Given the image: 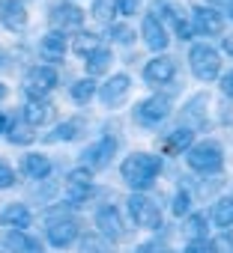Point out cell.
<instances>
[{
    "label": "cell",
    "mask_w": 233,
    "mask_h": 253,
    "mask_svg": "<svg viewBox=\"0 0 233 253\" xmlns=\"http://www.w3.org/2000/svg\"><path fill=\"white\" fill-rule=\"evenodd\" d=\"M221 92H224L227 98H233V69L221 75Z\"/></svg>",
    "instance_id": "f35d334b"
},
{
    "label": "cell",
    "mask_w": 233,
    "mask_h": 253,
    "mask_svg": "<svg viewBox=\"0 0 233 253\" xmlns=\"http://www.w3.org/2000/svg\"><path fill=\"white\" fill-rule=\"evenodd\" d=\"M141 33H144V39H147V45H150L153 51H165L168 42H171V39H168V30H165V24H162L159 15H144Z\"/></svg>",
    "instance_id": "8fae6325"
},
{
    "label": "cell",
    "mask_w": 233,
    "mask_h": 253,
    "mask_svg": "<svg viewBox=\"0 0 233 253\" xmlns=\"http://www.w3.org/2000/svg\"><path fill=\"white\" fill-rule=\"evenodd\" d=\"M188 209H191V197H188V191H179V194L174 197L171 211H174L176 217H182V214H188Z\"/></svg>",
    "instance_id": "1f68e13d"
},
{
    "label": "cell",
    "mask_w": 233,
    "mask_h": 253,
    "mask_svg": "<svg viewBox=\"0 0 233 253\" xmlns=\"http://www.w3.org/2000/svg\"><path fill=\"white\" fill-rule=\"evenodd\" d=\"M66 188H93V173H90L87 167L72 170L69 179H66Z\"/></svg>",
    "instance_id": "f546056e"
},
{
    "label": "cell",
    "mask_w": 233,
    "mask_h": 253,
    "mask_svg": "<svg viewBox=\"0 0 233 253\" xmlns=\"http://www.w3.org/2000/svg\"><path fill=\"white\" fill-rule=\"evenodd\" d=\"M171 107H174V104H171L168 95H153V98H147V101L138 104V119L147 122V125L162 122L165 116H171Z\"/></svg>",
    "instance_id": "8992f818"
},
{
    "label": "cell",
    "mask_w": 233,
    "mask_h": 253,
    "mask_svg": "<svg viewBox=\"0 0 233 253\" xmlns=\"http://www.w3.org/2000/svg\"><path fill=\"white\" fill-rule=\"evenodd\" d=\"M6 247H9L12 253H39V241L27 238L24 229H9V232H6Z\"/></svg>",
    "instance_id": "ffe728a7"
},
{
    "label": "cell",
    "mask_w": 233,
    "mask_h": 253,
    "mask_svg": "<svg viewBox=\"0 0 233 253\" xmlns=\"http://www.w3.org/2000/svg\"><path fill=\"white\" fill-rule=\"evenodd\" d=\"M185 161H188V167L197 170V173H215V170H221V164H224V152H221V146H218L215 140H200V143H191V146H188Z\"/></svg>",
    "instance_id": "7a4b0ae2"
},
{
    "label": "cell",
    "mask_w": 233,
    "mask_h": 253,
    "mask_svg": "<svg viewBox=\"0 0 233 253\" xmlns=\"http://www.w3.org/2000/svg\"><path fill=\"white\" fill-rule=\"evenodd\" d=\"M0 223H3V226H12V229L30 226V211H27V206H24V203H9V206L3 209V214H0Z\"/></svg>",
    "instance_id": "e0dca14e"
},
{
    "label": "cell",
    "mask_w": 233,
    "mask_h": 253,
    "mask_svg": "<svg viewBox=\"0 0 233 253\" xmlns=\"http://www.w3.org/2000/svg\"><path fill=\"white\" fill-rule=\"evenodd\" d=\"M116 15V0H93V18L102 24H114Z\"/></svg>",
    "instance_id": "484cf974"
},
{
    "label": "cell",
    "mask_w": 233,
    "mask_h": 253,
    "mask_svg": "<svg viewBox=\"0 0 233 253\" xmlns=\"http://www.w3.org/2000/svg\"><path fill=\"white\" fill-rule=\"evenodd\" d=\"M224 51L233 57V36H224Z\"/></svg>",
    "instance_id": "60d3db41"
},
{
    "label": "cell",
    "mask_w": 233,
    "mask_h": 253,
    "mask_svg": "<svg viewBox=\"0 0 233 253\" xmlns=\"http://www.w3.org/2000/svg\"><path fill=\"white\" fill-rule=\"evenodd\" d=\"M114 149H116V143L111 140V137H102L99 143H93L87 152H84V167L87 170H96V167H105L108 161H111V155H114Z\"/></svg>",
    "instance_id": "4fadbf2b"
},
{
    "label": "cell",
    "mask_w": 233,
    "mask_h": 253,
    "mask_svg": "<svg viewBox=\"0 0 233 253\" xmlns=\"http://www.w3.org/2000/svg\"><path fill=\"white\" fill-rule=\"evenodd\" d=\"M111 36H114L116 42H132V36H135V33H132L129 27H114V30H111Z\"/></svg>",
    "instance_id": "ab89813d"
},
{
    "label": "cell",
    "mask_w": 233,
    "mask_h": 253,
    "mask_svg": "<svg viewBox=\"0 0 233 253\" xmlns=\"http://www.w3.org/2000/svg\"><path fill=\"white\" fill-rule=\"evenodd\" d=\"M51 116H54V107H51L48 101H42V98H36V101H30V104L24 107V119H27L30 128H36V125H45Z\"/></svg>",
    "instance_id": "ac0fdd59"
},
{
    "label": "cell",
    "mask_w": 233,
    "mask_h": 253,
    "mask_svg": "<svg viewBox=\"0 0 233 253\" xmlns=\"http://www.w3.org/2000/svg\"><path fill=\"white\" fill-rule=\"evenodd\" d=\"M129 211H132L135 223L144 226V229L162 226V209H159V203H156L153 197H147L144 191H135V194L129 197Z\"/></svg>",
    "instance_id": "3957f363"
},
{
    "label": "cell",
    "mask_w": 233,
    "mask_h": 253,
    "mask_svg": "<svg viewBox=\"0 0 233 253\" xmlns=\"http://www.w3.org/2000/svg\"><path fill=\"white\" fill-rule=\"evenodd\" d=\"M81 253H114V244H111L105 235L90 232V235L81 238Z\"/></svg>",
    "instance_id": "cb8c5ba5"
},
{
    "label": "cell",
    "mask_w": 233,
    "mask_h": 253,
    "mask_svg": "<svg viewBox=\"0 0 233 253\" xmlns=\"http://www.w3.org/2000/svg\"><path fill=\"white\" fill-rule=\"evenodd\" d=\"M188 60H191V72L200 81H215L218 72H221V57H218V51L212 45H194Z\"/></svg>",
    "instance_id": "277c9868"
},
{
    "label": "cell",
    "mask_w": 233,
    "mask_h": 253,
    "mask_svg": "<svg viewBox=\"0 0 233 253\" xmlns=\"http://www.w3.org/2000/svg\"><path fill=\"white\" fill-rule=\"evenodd\" d=\"M99 95H102V101L108 104V107H114V104H120L123 98H126V92H129V75H114L102 89H96Z\"/></svg>",
    "instance_id": "5bb4252c"
},
{
    "label": "cell",
    "mask_w": 233,
    "mask_h": 253,
    "mask_svg": "<svg viewBox=\"0 0 233 253\" xmlns=\"http://www.w3.org/2000/svg\"><path fill=\"white\" fill-rule=\"evenodd\" d=\"M54 84H57V72H54L51 66H33V69L27 72L24 89H27L30 95H42V92H48Z\"/></svg>",
    "instance_id": "30bf717a"
},
{
    "label": "cell",
    "mask_w": 233,
    "mask_h": 253,
    "mask_svg": "<svg viewBox=\"0 0 233 253\" xmlns=\"http://www.w3.org/2000/svg\"><path fill=\"white\" fill-rule=\"evenodd\" d=\"M135 253H171V250H168L165 244H159V241H144Z\"/></svg>",
    "instance_id": "74e56055"
},
{
    "label": "cell",
    "mask_w": 233,
    "mask_h": 253,
    "mask_svg": "<svg viewBox=\"0 0 233 253\" xmlns=\"http://www.w3.org/2000/svg\"><path fill=\"white\" fill-rule=\"evenodd\" d=\"M174 72H176V66H174V60H171V57H156V60H150V63H147L144 78H147L150 84H168V81L174 78Z\"/></svg>",
    "instance_id": "2e32d148"
},
{
    "label": "cell",
    "mask_w": 233,
    "mask_h": 253,
    "mask_svg": "<svg viewBox=\"0 0 233 253\" xmlns=\"http://www.w3.org/2000/svg\"><path fill=\"white\" fill-rule=\"evenodd\" d=\"M185 146H191V131H188V128H179V131H174V134L165 140V149H168V152H179V149H185Z\"/></svg>",
    "instance_id": "f1b7e54d"
},
{
    "label": "cell",
    "mask_w": 233,
    "mask_h": 253,
    "mask_svg": "<svg viewBox=\"0 0 233 253\" xmlns=\"http://www.w3.org/2000/svg\"><path fill=\"white\" fill-rule=\"evenodd\" d=\"M182 12H185V9H182L179 3H168V6H165V18H168V21H174V27H176V36L185 42V39H191L194 27L185 21V15H182Z\"/></svg>",
    "instance_id": "d6986e66"
},
{
    "label": "cell",
    "mask_w": 233,
    "mask_h": 253,
    "mask_svg": "<svg viewBox=\"0 0 233 253\" xmlns=\"http://www.w3.org/2000/svg\"><path fill=\"white\" fill-rule=\"evenodd\" d=\"M0 21H3L9 30H24L27 27V9L18 0H0Z\"/></svg>",
    "instance_id": "7c38bea8"
},
{
    "label": "cell",
    "mask_w": 233,
    "mask_h": 253,
    "mask_svg": "<svg viewBox=\"0 0 233 253\" xmlns=\"http://www.w3.org/2000/svg\"><path fill=\"white\" fill-rule=\"evenodd\" d=\"M159 173H162V155H153V152H135L120 164L123 182L135 191H147Z\"/></svg>",
    "instance_id": "6da1fadb"
},
{
    "label": "cell",
    "mask_w": 233,
    "mask_h": 253,
    "mask_svg": "<svg viewBox=\"0 0 233 253\" xmlns=\"http://www.w3.org/2000/svg\"><path fill=\"white\" fill-rule=\"evenodd\" d=\"M51 24H54L57 30H78V27L84 24V9L75 6V3H60V6H54V12H51Z\"/></svg>",
    "instance_id": "ba28073f"
},
{
    "label": "cell",
    "mask_w": 233,
    "mask_h": 253,
    "mask_svg": "<svg viewBox=\"0 0 233 253\" xmlns=\"http://www.w3.org/2000/svg\"><path fill=\"white\" fill-rule=\"evenodd\" d=\"M96 226L102 229V235H105V238H114V241H120V238L126 235L123 220H120V211H116L114 206H105V209H99V211H96Z\"/></svg>",
    "instance_id": "52a82bcc"
},
{
    "label": "cell",
    "mask_w": 233,
    "mask_h": 253,
    "mask_svg": "<svg viewBox=\"0 0 233 253\" xmlns=\"http://www.w3.org/2000/svg\"><path fill=\"white\" fill-rule=\"evenodd\" d=\"M209 244H212V253H233V235H230V232L215 235Z\"/></svg>",
    "instance_id": "d6a6232c"
},
{
    "label": "cell",
    "mask_w": 233,
    "mask_h": 253,
    "mask_svg": "<svg viewBox=\"0 0 233 253\" xmlns=\"http://www.w3.org/2000/svg\"><path fill=\"white\" fill-rule=\"evenodd\" d=\"M3 131H9V119L0 113V134H3Z\"/></svg>",
    "instance_id": "b9f144b4"
},
{
    "label": "cell",
    "mask_w": 233,
    "mask_h": 253,
    "mask_svg": "<svg viewBox=\"0 0 233 253\" xmlns=\"http://www.w3.org/2000/svg\"><path fill=\"white\" fill-rule=\"evenodd\" d=\"M21 170H24L30 179H45V176L51 173V161H48L45 155H24Z\"/></svg>",
    "instance_id": "7402d4cb"
},
{
    "label": "cell",
    "mask_w": 233,
    "mask_h": 253,
    "mask_svg": "<svg viewBox=\"0 0 233 253\" xmlns=\"http://www.w3.org/2000/svg\"><path fill=\"white\" fill-rule=\"evenodd\" d=\"M224 6H227V12H230V18H233V0H224Z\"/></svg>",
    "instance_id": "7bdbcfd3"
},
{
    "label": "cell",
    "mask_w": 233,
    "mask_h": 253,
    "mask_svg": "<svg viewBox=\"0 0 233 253\" xmlns=\"http://www.w3.org/2000/svg\"><path fill=\"white\" fill-rule=\"evenodd\" d=\"M96 48H102L96 33H81V36H75V42H72V51H75V54H81V57H87V54H90V51H96Z\"/></svg>",
    "instance_id": "83f0119b"
},
{
    "label": "cell",
    "mask_w": 233,
    "mask_h": 253,
    "mask_svg": "<svg viewBox=\"0 0 233 253\" xmlns=\"http://www.w3.org/2000/svg\"><path fill=\"white\" fill-rule=\"evenodd\" d=\"M39 51H42V60H51V63L63 60L66 57V33L63 30H51L48 36H42Z\"/></svg>",
    "instance_id": "9a60e30c"
},
{
    "label": "cell",
    "mask_w": 233,
    "mask_h": 253,
    "mask_svg": "<svg viewBox=\"0 0 233 253\" xmlns=\"http://www.w3.org/2000/svg\"><path fill=\"white\" fill-rule=\"evenodd\" d=\"M93 95H96V81H93V78H84V81H75V84H72V98H75L78 104H87Z\"/></svg>",
    "instance_id": "4316f807"
},
{
    "label": "cell",
    "mask_w": 233,
    "mask_h": 253,
    "mask_svg": "<svg viewBox=\"0 0 233 253\" xmlns=\"http://www.w3.org/2000/svg\"><path fill=\"white\" fill-rule=\"evenodd\" d=\"M6 137H9V143H15V146H18V143H21V146H27V143H33V140H36V134H33V131H27V128H12Z\"/></svg>",
    "instance_id": "836d02e7"
},
{
    "label": "cell",
    "mask_w": 233,
    "mask_h": 253,
    "mask_svg": "<svg viewBox=\"0 0 233 253\" xmlns=\"http://www.w3.org/2000/svg\"><path fill=\"white\" fill-rule=\"evenodd\" d=\"M81 128H84V122L81 119H69V122H60L57 128L45 137L48 143H60V140H75V137H81Z\"/></svg>",
    "instance_id": "44dd1931"
},
{
    "label": "cell",
    "mask_w": 233,
    "mask_h": 253,
    "mask_svg": "<svg viewBox=\"0 0 233 253\" xmlns=\"http://www.w3.org/2000/svg\"><path fill=\"white\" fill-rule=\"evenodd\" d=\"M141 0H116V12L120 15H138Z\"/></svg>",
    "instance_id": "d590c367"
},
{
    "label": "cell",
    "mask_w": 233,
    "mask_h": 253,
    "mask_svg": "<svg viewBox=\"0 0 233 253\" xmlns=\"http://www.w3.org/2000/svg\"><path fill=\"white\" fill-rule=\"evenodd\" d=\"M15 185V170L6 164V161H0V191H6Z\"/></svg>",
    "instance_id": "e575fe53"
},
{
    "label": "cell",
    "mask_w": 233,
    "mask_h": 253,
    "mask_svg": "<svg viewBox=\"0 0 233 253\" xmlns=\"http://www.w3.org/2000/svg\"><path fill=\"white\" fill-rule=\"evenodd\" d=\"M224 30V18L212 6H197L194 9V33L200 36H218Z\"/></svg>",
    "instance_id": "9c48e42d"
},
{
    "label": "cell",
    "mask_w": 233,
    "mask_h": 253,
    "mask_svg": "<svg viewBox=\"0 0 233 253\" xmlns=\"http://www.w3.org/2000/svg\"><path fill=\"white\" fill-rule=\"evenodd\" d=\"M212 220H215V226H221V229L233 226V197L215 203V209H212Z\"/></svg>",
    "instance_id": "d4e9b609"
},
{
    "label": "cell",
    "mask_w": 233,
    "mask_h": 253,
    "mask_svg": "<svg viewBox=\"0 0 233 253\" xmlns=\"http://www.w3.org/2000/svg\"><path fill=\"white\" fill-rule=\"evenodd\" d=\"M78 232H81V223L75 220V217H60V220H51L48 223V241L54 244V247H69L75 238H78Z\"/></svg>",
    "instance_id": "5b68a950"
},
{
    "label": "cell",
    "mask_w": 233,
    "mask_h": 253,
    "mask_svg": "<svg viewBox=\"0 0 233 253\" xmlns=\"http://www.w3.org/2000/svg\"><path fill=\"white\" fill-rule=\"evenodd\" d=\"M108 66H111V51L96 48V51H90V54H87V75H90V78H93V75L108 72Z\"/></svg>",
    "instance_id": "603a6c76"
},
{
    "label": "cell",
    "mask_w": 233,
    "mask_h": 253,
    "mask_svg": "<svg viewBox=\"0 0 233 253\" xmlns=\"http://www.w3.org/2000/svg\"><path fill=\"white\" fill-rule=\"evenodd\" d=\"M185 253H212V244H209V238H191Z\"/></svg>",
    "instance_id": "8d00e7d4"
},
{
    "label": "cell",
    "mask_w": 233,
    "mask_h": 253,
    "mask_svg": "<svg viewBox=\"0 0 233 253\" xmlns=\"http://www.w3.org/2000/svg\"><path fill=\"white\" fill-rule=\"evenodd\" d=\"M3 98H6V86H3V84H0V101H3Z\"/></svg>",
    "instance_id": "ee69618b"
},
{
    "label": "cell",
    "mask_w": 233,
    "mask_h": 253,
    "mask_svg": "<svg viewBox=\"0 0 233 253\" xmlns=\"http://www.w3.org/2000/svg\"><path fill=\"white\" fill-rule=\"evenodd\" d=\"M0 66H3V54H0Z\"/></svg>",
    "instance_id": "f6af8a7d"
},
{
    "label": "cell",
    "mask_w": 233,
    "mask_h": 253,
    "mask_svg": "<svg viewBox=\"0 0 233 253\" xmlns=\"http://www.w3.org/2000/svg\"><path fill=\"white\" fill-rule=\"evenodd\" d=\"M185 232H188V238H203V232H206V214H191V217H185V226H182Z\"/></svg>",
    "instance_id": "4dcf8cb0"
}]
</instances>
